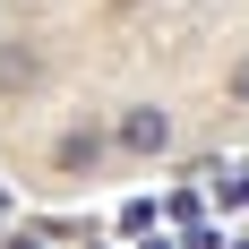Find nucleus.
Returning a JSON list of instances; mask_svg holds the SVG:
<instances>
[{
  "mask_svg": "<svg viewBox=\"0 0 249 249\" xmlns=\"http://www.w3.org/2000/svg\"><path fill=\"white\" fill-rule=\"evenodd\" d=\"M112 146L121 155H163L172 146V112H163V103H129L121 121H112Z\"/></svg>",
  "mask_w": 249,
  "mask_h": 249,
  "instance_id": "1",
  "label": "nucleus"
},
{
  "mask_svg": "<svg viewBox=\"0 0 249 249\" xmlns=\"http://www.w3.org/2000/svg\"><path fill=\"white\" fill-rule=\"evenodd\" d=\"M103 163V129H60V146H52V172H95Z\"/></svg>",
  "mask_w": 249,
  "mask_h": 249,
  "instance_id": "2",
  "label": "nucleus"
},
{
  "mask_svg": "<svg viewBox=\"0 0 249 249\" xmlns=\"http://www.w3.org/2000/svg\"><path fill=\"white\" fill-rule=\"evenodd\" d=\"M121 232H138V241H146V232H155V198H129V206H121Z\"/></svg>",
  "mask_w": 249,
  "mask_h": 249,
  "instance_id": "3",
  "label": "nucleus"
},
{
  "mask_svg": "<svg viewBox=\"0 0 249 249\" xmlns=\"http://www.w3.org/2000/svg\"><path fill=\"white\" fill-rule=\"evenodd\" d=\"M35 77V52H0V86H26Z\"/></svg>",
  "mask_w": 249,
  "mask_h": 249,
  "instance_id": "4",
  "label": "nucleus"
},
{
  "mask_svg": "<svg viewBox=\"0 0 249 249\" xmlns=\"http://www.w3.org/2000/svg\"><path fill=\"white\" fill-rule=\"evenodd\" d=\"M215 198H224V206H249V172H224V180H215Z\"/></svg>",
  "mask_w": 249,
  "mask_h": 249,
  "instance_id": "5",
  "label": "nucleus"
},
{
  "mask_svg": "<svg viewBox=\"0 0 249 249\" xmlns=\"http://www.w3.org/2000/svg\"><path fill=\"white\" fill-rule=\"evenodd\" d=\"M189 249H224V232H215V224H189Z\"/></svg>",
  "mask_w": 249,
  "mask_h": 249,
  "instance_id": "6",
  "label": "nucleus"
},
{
  "mask_svg": "<svg viewBox=\"0 0 249 249\" xmlns=\"http://www.w3.org/2000/svg\"><path fill=\"white\" fill-rule=\"evenodd\" d=\"M232 95H249V60H241V69H232Z\"/></svg>",
  "mask_w": 249,
  "mask_h": 249,
  "instance_id": "7",
  "label": "nucleus"
},
{
  "mask_svg": "<svg viewBox=\"0 0 249 249\" xmlns=\"http://www.w3.org/2000/svg\"><path fill=\"white\" fill-rule=\"evenodd\" d=\"M121 9H138V0H121Z\"/></svg>",
  "mask_w": 249,
  "mask_h": 249,
  "instance_id": "8",
  "label": "nucleus"
}]
</instances>
